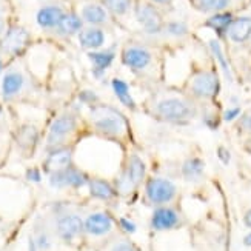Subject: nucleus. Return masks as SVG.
I'll list each match as a JSON object with an SVG mask.
<instances>
[{
	"mask_svg": "<svg viewBox=\"0 0 251 251\" xmlns=\"http://www.w3.org/2000/svg\"><path fill=\"white\" fill-rule=\"evenodd\" d=\"M151 62V52L142 47H129L124 51V63L133 70H144Z\"/></svg>",
	"mask_w": 251,
	"mask_h": 251,
	"instance_id": "13",
	"label": "nucleus"
},
{
	"mask_svg": "<svg viewBox=\"0 0 251 251\" xmlns=\"http://www.w3.org/2000/svg\"><path fill=\"white\" fill-rule=\"evenodd\" d=\"M45 167L51 173L71 167V150L70 148H57V150L51 151L47 162H45Z\"/></svg>",
	"mask_w": 251,
	"mask_h": 251,
	"instance_id": "15",
	"label": "nucleus"
},
{
	"mask_svg": "<svg viewBox=\"0 0 251 251\" xmlns=\"http://www.w3.org/2000/svg\"><path fill=\"white\" fill-rule=\"evenodd\" d=\"M217 156H219V159L224 162V163H228V162H230V152H228L225 148H219V150H217Z\"/></svg>",
	"mask_w": 251,
	"mask_h": 251,
	"instance_id": "37",
	"label": "nucleus"
},
{
	"mask_svg": "<svg viewBox=\"0 0 251 251\" xmlns=\"http://www.w3.org/2000/svg\"><path fill=\"white\" fill-rule=\"evenodd\" d=\"M136 17L139 24L144 26L148 34H156L162 29V17L159 11L151 5H140L136 11Z\"/></svg>",
	"mask_w": 251,
	"mask_h": 251,
	"instance_id": "7",
	"label": "nucleus"
},
{
	"mask_svg": "<svg viewBox=\"0 0 251 251\" xmlns=\"http://www.w3.org/2000/svg\"><path fill=\"white\" fill-rule=\"evenodd\" d=\"M231 24H233V16L230 13H221V14H216V16L210 17L206 20L205 25L213 28L217 32H224V31H228Z\"/></svg>",
	"mask_w": 251,
	"mask_h": 251,
	"instance_id": "25",
	"label": "nucleus"
},
{
	"mask_svg": "<svg viewBox=\"0 0 251 251\" xmlns=\"http://www.w3.org/2000/svg\"><path fill=\"white\" fill-rule=\"evenodd\" d=\"M2 29H3V24H2V20H0V34H2Z\"/></svg>",
	"mask_w": 251,
	"mask_h": 251,
	"instance_id": "43",
	"label": "nucleus"
},
{
	"mask_svg": "<svg viewBox=\"0 0 251 251\" xmlns=\"http://www.w3.org/2000/svg\"><path fill=\"white\" fill-rule=\"evenodd\" d=\"M242 128H245L247 131H251V116H245L241 122Z\"/></svg>",
	"mask_w": 251,
	"mask_h": 251,
	"instance_id": "38",
	"label": "nucleus"
},
{
	"mask_svg": "<svg viewBox=\"0 0 251 251\" xmlns=\"http://www.w3.org/2000/svg\"><path fill=\"white\" fill-rule=\"evenodd\" d=\"M62 34H74L82 28V19L75 14H63L60 24L57 25Z\"/></svg>",
	"mask_w": 251,
	"mask_h": 251,
	"instance_id": "23",
	"label": "nucleus"
},
{
	"mask_svg": "<svg viewBox=\"0 0 251 251\" xmlns=\"http://www.w3.org/2000/svg\"><path fill=\"white\" fill-rule=\"evenodd\" d=\"M191 91L202 99H210L219 91V80L213 73H201L193 79Z\"/></svg>",
	"mask_w": 251,
	"mask_h": 251,
	"instance_id": "6",
	"label": "nucleus"
},
{
	"mask_svg": "<svg viewBox=\"0 0 251 251\" xmlns=\"http://www.w3.org/2000/svg\"><path fill=\"white\" fill-rule=\"evenodd\" d=\"M0 71H2V60H0Z\"/></svg>",
	"mask_w": 251,
	"mask_h": 251,
	"instance_id": "44",
	"label": "nucleus"
},
{
	"mask_svg": "<svg viewBox=\"0 0 251 251\" xmlns=\"http://www.w3.org/2000/svg\"><path fill=\"white\" fill-rule=\"evenodd\" d=\"M228 37L236 43H242L251 36V17H239L228 28Z\"/></svg>",
	"mask_w": 251,
	"mask_h": 251,
	"instance_id": "14",
	"label": "nucleus"
},
{
	"mask_svg": "<svg viewBox=\"0 0 251 251\" xmlns=\"http://www.w3.org/2000/svg\"><path fill=\"white\" fill-rule=\"evenodd\" d=\"M29 251H37V244L32 239H29Z\"/></svg>",
	"mask_w": 251,
	"mask_h": 251,
	"instance_id": "40",
	"label": "nucleus"
},
{
	"mask_svg": "<svg viewBox=\"0 0 251 251\" xmlns=\"http://www.w3.org/2000/svg\"><path fill=\"white\" fill-rule=\"evenodd\" d=\"M22 85H24V77L19 73H8L3 79L2 83V90H3V96L5 97H11L20 91Z\"/></svg>",
	"mask_w": 251,
	"mask_h": 251,
	"instance_id": "21",
	"label": "nucleus"
},
{
	"mask_svg": "<svg viewBox=\"0 0 251 251\" xmlns=\"http://www.w3.org/2000/svg\"><path fill=\"white\" fill-rule=\"evenodd\" d=\"M239 114H241V108H230V110H226L225 111V114H224V119L226 122H231V121H234V119H237L239 117Z\"/></svg>",
	"mask_w": 251,
	"mask_h": 251,
	"instance_id": "32",
	"label": "nucleus"
},
{
	"mask_svg": "<svg viewBox=\"0 0 251 251\" xmlns=\"http://www.w3.org/2000/svg\"><path fill=\"white\" fill-rule=\"evenodd\" d=\"M111 251H137L134 245H131L129 242H119L117 245L113 247Z\"/></svg>",
	"mask_w": 251,
	"mask_h": 251,
	"instance_id": "35",
	"label": "nucleus"
},
{
	"mask_svg": "<svg viewBox=\"0 0 251 251\" xmlns=\"http://www.w3.org/2000/svg\"><path fill=\"white\" fill-rule=\"evenodd\" d=\"M80 99H82L83 102H88V103H93V102H96V100H97V97H96V94H94V93H90V91H85V93H82V94H80Z\"/></svg>",
	"mask_w": 251,
	"mask_h": 251,
	"instance_id": "36",
	"label": "nucleus"
},
{
	"mask_svg": "<svg viewBox=\"0 0 251 251\" xmlns=\"http://www.w3.org/2000/svg\"><path fill=\"white\" fill-rule=\"evenodd\" d=\"M156 113L163 121L180 124V122L188 121L193 116V108L180 99H163L157 103Z\"/></svg>",
	"mask_w": 251,
	"mask_h": 251,
	"instance_id": "2",
	"label": "nucleus"
},
{
	"mask_svg": "<svg viewBox=\"0 0 251 251\" xmlns=\"http://www.w3.org/2000/svg\"><path fill=\"white\" fill-rule=\"evenodd\" d=\"M79 40H80V45L83 48H88V50H94V48H99L103 45L105 42V36L100 29L97 28H88V29H83L80 34H79Z\"/></svg>",
	"mask_w": 251,
	"mask_h": 251,
	"instance_id": "18",
	"label": "nucleus"
},
{
	"mask_svg": "<svg viewBox=\"0 0 251 251\" xmlns=\"http://www.w3.org/2000/svg\"><path fill=\"white\" fill-rule=\"evenodd\" d=\"M154 3H170L171 0H152Z\"/></svg>",
	"mask_w": 251,
	"mask_h": 251,
	"instance_id": "42",
	"label": "nucleus"
},
{
	"mask_svg": "<svg viewBox=\"0 0 251 251\" xmlns=\"http://www.w3.org/2000/svg\"><path fill=\"white\" fill-rule=\"evenodd\" d=\"M119 225H121V228H122L125 233H129V234L136 233V224L128 221V219H125V217H122V219L119 221Z\"/></svg>",
	"mask_w": 251,
	"mask_h": 251,
	"instance_id": "31",
	"label": "nucleus"
},
{
	"mask_svg": "<svg viewBox=\"0 0 251 251\" xmlns=\"http://www.w3.org/2000/svg\"><path fill=\"white\" fill-rule=\"evenodd\" d=\"M90 193L93 198L100 199V201H110L116 196V190L113 188V185L110 182H106L103 179H93L88 182Z\"/></svg>",
	"mask_w": 251,
	"mask_h": 251,
	"instance_id": "17",
	"label": "nucleus"
},
{
	"mask_svg": "<svg viewBox=\"0 0 251 251\" xmlns=\"http://www.w3.org/2000/svg\"><path fill=\"white\" fill-rule=\"evenodd\" d=\"M75 128V119L73 116H62L52 122L48 134V144L57 145Z\"/></svg>",
	"mask_w": 251,
	"mask_h": 251,
	"instance_id": "10",
	"label": "nucleus"
},
{
	"mask_svg": "<svg viewBox=\"0 0 251 251\" xmlns=\"http://www.w3.org/2000/svg\"><path fill=\"white\" fill-rule=\"evenodd\" d=\"M176 185L168 179L162 177H152L147 182L145 193L151 203L154 205H165L171 202L176 196Z\"/></svg>",
	"mask_w": 251,
	"mask_h": 251,
	"instance_id": "3",
	"label": "nucleus"
},
{
	"mask_svg": "<svg viewBox=\"0 0 251 251\" xmlns=\"http://www.w3.org/2000/svg\"><path fill=\"white\" fill-rule=\"evenodd\" d=\"M36 244H37V248H40V250H48V248L51 247L50 239H48V236H47V234H40V236L37 237Z\"/></svg>",
	"mask_w": 251,
	"mask_h": 251,
	"instance_id": "34",
	"label": "nucleus"
},
{
	"mask_svg": "<svg viewBox=\"0 0 251 251\" xmlns=\"http://www.w3.org/2000/svg\"><path fill=\"white\" fill-rule=\"evenodd\" d=\"M203 168H205V165L201 159H198V157L188 159V160H185V163L182 165V176L188 182H196L202 177Z\"/></svg>",
	"mask_w": 251,
	"mask_h": 251,
	"instance_id": "19",
	"label": "nucleus"
},
{
	"mask_svg": "<svg viewBox=\"0 0 251 251\" xmlns=\"http://www.w3.org/2000/svg\"><path fill=\"white\" fill-rule=\"evenodd\" d=\"M17 139H19V144L24 148L32 147L36 144V140H37V131H36V128H32V126H24L20 129Z\"/></svg>",
	"mask_w": 251,
	"mask_h": 251,
	"instance_id": "26",
	"label": "nucleus"
},
{
	"mask_svg": "<svg viewBox=\"0 0 251 251\" xmlns=\"http://www.w3.org/2000/svg\"><path fill=\"white\" fill-rule=\"evenodd\" d=\"M167 31L173 36H183V34H187L188 28L185 24H182V22H171V24L167 25Z\"/></svg>",
	"mask_w": 251,
	"mask_h": 251,
	"instance_id": "30",
	"label": "nucleus"
},
{
	"mask_svg": "<svg viewBox=\"0 0 251 251\" xmlns=\"http://www.w3.org/2000/svg\"><path fill=\"white\" fill-rule=\"evenodd\" d=\"M28 40H29V34L26 32V29L20 26H13L6 31V34L2 40V48L8 54H19L26 47Z\"/></svg>",
	"mask_w": 251,
	"mask_h": 251,
	"instance_id": "8",
	"label": "nucleus"
},
{
	"mask_svg": "<svg viewBox=\"0 0 251 251\" xmlns=\"http://www.w3.org/2000/svg\"><path fill=\"white\" fill-rule=\"evenodd\" d=\"M82 17L91 25H100L106 20V11L99 5H86L82 9Z\"/></svg>",
	"mask_w": 251,
	"mask_h": 251,
	"instance_id": "22",
	"label": "nucleus"
},
{
	"mask_svg": "<svg viewBox=\"0 0 251 251\" xmlns=\"http://www.w3.org/2000/svg\"><path fill=\"white\" fill-rule=\"evenodd\" d=\"M26 179L31 182H40L42 180V174L37 168H29L26 171Z\"/></svg>",
	"mask_w": 251,
	"mask_h": 251,
	"instance_id": "33",
	"label": "nucleus"
},
{
	"mask_svg": "<svg viewBox=\"0 0 251 251\" xmlns=\"http://www.w3.org/2000/svg\"><path fill=\"white\" fill-rule=\"evenodd\" d=\"M91 121L94 128L105 136H122L128 128L124 114L108 105L94 106L91 110Z\"/></svg>",
	"mask_w": 251,
	"mask_h": 251,
	"instance_id": "1",
	"label": "nucleus"
},
{
	"mask_svg": "<svg viewBox=\"0 0 251 251\" xmlns=\"http://www.w3.org/2000/svg\"><path fill=\"white\" fill-rule=\"evenodd\" d=\"M103 3L111 13L119 16L128 13V9L131 8V0H103Z\"/></svg>",
	"mask_w": 251,
	"mask_h": 251,
	"instance_id": "27",
	"label": "nucleus"
},
{
	"mask_svg": "<svg viewBox=\"0 0 251 251\" xmlns=\"http://www.w3.org/2000/svg\"><path fill=\"white\" fill-rule=\"evenodd\" d=\"M210 48H211L213 54L216 56V59L219 60V63H221V67H222L224 73L226 74V77L230 79V77H231V75H230V68H228V63H226V60H225V57H224V52H222V48H221V45H219V42H217V40H211V42H210Z\"/></svg>",
	"mask_w": 251,
	"mask_h": 251,
	"instance_id": "28",
	"label": "nucleus"
},
{
	"mask_svg": "<svg viewBox=\"0 0 251 251\" xmlns=\"http://www.w3.org/2000/svg\"><path fill=\"white\" fill-rule=\"evenodd\" d=\"M145 177V163L139 156H129L128 165L125 168L124 176L119 180V188L122 191H128L136 185H139Z\"/></svg>",
	"mask_w": 251,
	"mask_h": 251,
	"instance_id": "5",
	"label": "nucleus"
},
{
	"mask_svg": "<svg viewBox=\"0 0 251 251\" xmlns=\"http://www.w3.org/2000/svg\"><path fill=\"white\" fill-rule=\"evenodd\" d=\"M86 183H88V179H86L85 174L73 167L52 171L50 174V185L54 188H67V187L80 188Z\"/></svg>",
	"mask_w": 251,
	"mask_h": 251,
	"instance_id": "4",
	"label": "nucleus"
},
{
	"mask_svg": "<svg viewBox=\"0 0 251 251\" xmlns=\"http://www.w3.org/2000/svg\"><path fill=\"white\" fill-rule=\"evenodd\" d=\"M0 114H2V108H0Z\"/></svg>",
	"mask_w": 251,
	"mask_h": 251,
	"instance_id": "45",
	"label": "nucleus"
},
{
	"mask_svg": "<svg viewBox=\"0 0 251 251\" xmlns=\"http://www.w3.org/2000/svg\"><path fill=\"white\" fill-rule=\"evenodd\" d=\"M244 222H245V225H247L248 228H251V210L247 211V214H245V217H244Z\"/></svg>",
	"mask_w": 251,
	"mask_h": 251,
	"instance_id": "39",
	"label": "nucleus"
},
{
	"mask_svg": "<svg viewBox=\"0 0 251 251\" xmlns=\"http://www.w3.org/2000/svg\"><path fill=\"white\" fill-rule=\"evenodd\" d=\"M244 244H245L247 247H251V233L247 234V236L244 237Z\"/></svg>",
	"mask_w": 251,
	"mask_h": 251,
	"instance_id": "41",
	"label": "nucleus"
},
{
	"mask_svg": "<svg viewBox=\"0 0 251 251\" xmlns=\"http://www.w3.org/2000/svg\"><path fill=\"white\" fill-rule=\"evenodd\" d=\"M63 11L59 6H45L37 13V24L42 28H52L60 24Z\"/></svg>",
	"mask_w": 251,
	"mask_h": 251,
	"instance_id": "16",
	"label": "nucleus"
},
{
	"mask_svg": "<svg viewBox=\"0 0 251 251\" xmlns=\"http://www.w3.org/2000/svg\"><path fill=\"white\" fill-rule=\"evenodd\" d=\"M113 90L117 96V99L121 100L125 106L128 108H136V103H134V99L131 97L129 94V88H128V85L121 80V79H114L113 80Z\"/></svg>",
	"mask_w": 251,
	"mask_h": 251,
	"instance_id": "24",
	"label": "nucleus"
},
{
	"mask_svg": "<svg viewBox=\"0 0 251 251\" xmlns=\"http://www.w3.org/2000/svg\"><path fill=\"white\" fill-rule=\"evenodd\" d=\"M230 5V0H199L202 11H221Z\"/></svg>",
	"mask_w": 251,
	"mask_h": 251,
	"instance_id": "29",
	"label": "nucleus"
},
{
	"mask_svg": "<svg viewBox=\"0 0 251 251\" xmlns=\"http://www.w3.org/2000/svg\"><path fill=\"white\" fill-rule=\"evenodd\" d=\"M83 230V222L77 214H65L57 222V233L63 241H71Z\"/></svg>",
	"mask_w": 251,
	"mask_h": 251,
	"instance_id": "12",
	"label": "nucleus"
},
{
	"mask_svg": "<svg viewBox=\"0 0 251 251\" xmlns=\"http://www.w3.org/2000/svg\"><path fill=\"white\" fill-rule=\"evenodd\" d=\"M180 224L179 214L174 211L173 208L168 206H160L151 216V226L157 231H167L173 230Z\"/></svg>",
	"mask_w": 251,
	"mask_h": 251,
	"instance_id": "9",
	"label": "nucleus"
},
{
	"mask_svg": "<svg viewBox=\"0 0 251 251\" xmlns=\"http://www.w3.org/2000/svg\"><path fill=\"white\" fill-rule=\"evenodd\" d=\"M113 228V219L106 213H94L86 217L83 222V230L93 236H103Z\"/></svg>",
	"mask_w": 251,
	"mask_h": 251,
	"instance_id": "11",
	"label": "nucleus"
},
{
	"mask_svg": "<svg viewBox=\"0 0 251 251\" xmlns=\"http://www.w3.org/2000/svg\"><path fill=\"white\" fill-rule=\"evenodd\" d=\"M90 60L94 63V74L99 77L102 73L110 67L114 60V54L111 51H105V52H90L88 54Z\"/></svg>",
	"mask_w": 251,
	"mask_h": 251,
	"instance_id": "20",
	"label": "nucleus"
}]
</instances>
